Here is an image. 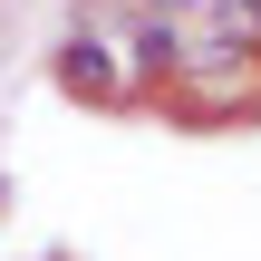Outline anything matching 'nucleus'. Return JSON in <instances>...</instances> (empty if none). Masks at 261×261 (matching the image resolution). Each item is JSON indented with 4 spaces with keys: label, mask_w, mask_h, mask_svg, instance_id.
Segmentation results:
<instances>
[{
    "label": "nucleus",
    "mask_w": 261,
    "mask_h": 261,
    "mask_svg": "<svg viewBox=\"0 0 261 261\" xmlns=\"http://www.w3.org/2000/svg\"><path fill=\"white\" fill-rule=\"evenodd\" d=\"M116 58H126V48H116V39H107V29L87 19V29H77V39L58 48V87H68V97H97V107H107V97H126V68H116Z\"/></svg>",
    "instance_id": "obj_2"
},
{
    "label": "nucleus",
    "mask_w": 261,
    "mask_h": 261,
    "mask_svg": "<svg viewBox=\"0 0 261 261\" xmlns=\"http://www.w3.org/2000/svg\"><path fill=\"white\" fill-rule=\"evenodd\" d=\"M0 203H10V174H0Z\"/></svg>",
    "instance_id": "obj_3"
},
{
    "label": "nucleus",
    "mask_w": 261,
    "mask_h": 261,
    "mask_svg": "<svg viewBox=\"0 0 261 261\" xmlns=\"http://www.w3.org/2000/svg\"><path fill=\"white\" fill-rule=\"evenodd\" d=\"M165 97L184 107V116H242L261 107V48H174V68H165Z\"/></svg>",
    "instance_id": "obj_1"
}]
</instances>
